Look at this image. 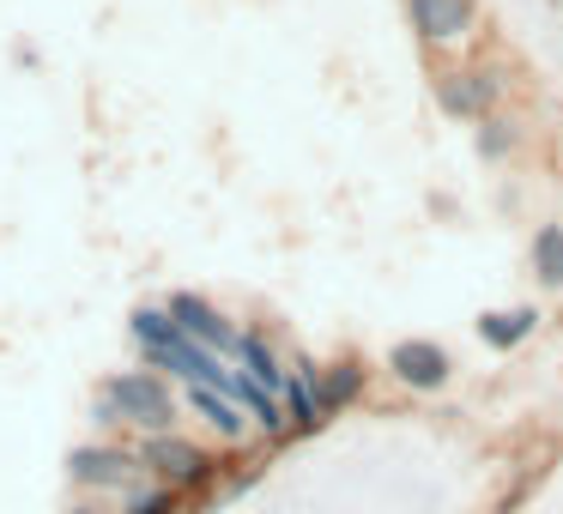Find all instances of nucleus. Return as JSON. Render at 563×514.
<instances>
[{"instance_id": "f257e3e1", "label": "nucleus", "mask_w": 563, "mask_h": 514, "mask_svg": "<svg viewBox=\"0 0 563 514\" xmlns=\"http://www.w3.org/2000/svg\"><path fill=\"white\" fill-rule=\"evenodd\" d=\"M91 424L103 436H115V429L164 436V429H176V393L158 369H115L98 388V400H91Z\"/></svg>"}, {"instance_id": "f03ea898", "label": "nucleus", "mask_w": 563, "mask_h": 514, "mask_svg": "<svg viewBox=\"0 0 563 514\" xmlns=\"http://www.w3.org/2000/svg\"><path fill=\"white\" fill-rule=\"evenodd\" d=\"M134 454H140V472L152 478V484H170V490H207L212 478H219V460H212L200 442H188V436H176V429H164V436H140L134 442Z\"/></svg>"}, {"instance_id": "7ed1b4c3", "label": "nucleus", "mask_w": 563, "mask_h": 514, "mask_svg": "<svg viewBox=\"0 0 563 514\" xmlns=\"http://www.w3.org/2000/svg\"><path fill=\"white\" fill-rule=\"evenodd\" d=\"M503 91H509V74L490 62H461V67H442L437 74V110L449 122H485L497 115Z\"/></svg>"}, {"instance_id": "20e7f679", "label": "nucleus", "mask_w": 563, "mask_h": 514, "mask_svg": "<svg viewBox=\"0 0 563 514\" xmlns=\"http://www.w3.org/2000/svg\"><path fill=\"white\" fill-rule=\"evenodd\" d=\"M67 484L79 496H110V490L128 496L134 484H146V472H140V454L128 442H79L67 454Z\"/></svg>"}, {"instance_id": "39448f33", "label": "nucleus", "mask_w": 563, "mask_h": 514, "mask_svg": "<svg viewBox=\"0 0 563 514\" xmlns=\"http://www.w3.org/2000/svg\"><path fill=\"white\" fill-rule=\"evenodd\" d=\"M164 309H170V321H176V327H183L195 345H207L212 357H224V364L236 357V339H243V327H236V321L224 315L219 303H207L200 291H176Z\"/></svg>"}, {"instance_id": "423d86ee", "label": "nucleus", "mask_w": 563, "mask_h": 514, "mask_svg": "<svg viewBox=\"0 0 563 514\" xmlns=\"http://www.w3.org/2000/svg\"><path fill=\"white\" fill-rule=\"evenodd\" d=\"M406 19L424 49H461L478 31V0H406Z\"/></svg>"}, {"instance_id": "0eeeda50", "label": "nucleus", "mask_w": 563, "mask_h": 514, "mask_svg": "<svg viewBox=\"0 0 563 514\" xmlns=\"http://www.w3.org/2000/svg\"><path fill=\"white\" fill-rule=\"evenodd\" d=\"M388 369H394V376H400L412 393H437L442 381H449L454 364H449V351H442L437 339H400V345L388 351Z\"/></svg>"}, {"instance_id": "6e6552de", "label": "nucleus", "mask_w": 563, "mask_h": 514, "mask_svg": "<svg viewBox=\"0 0 563 514\" xmlns=\"http://www.w3.org/2000/svg\"><path fill=\"white\" fill-rule=\"evenodd\" d=\"M279 400H285V417H291V436H316V429H328V417H321V364L316 357H297Z\"/></svg>"}, {"instance_id": "1a4fd4ad", "label": "nucleus", "mask_w": 563, "mask_h": 514, "mask_svg": "<svg viewBox=\"0 0 563 514\" xmlns=\"http://www.w3.org/2000/svg\"><path fill=\"white\" fill-rule=\"evenodd\" d=\"M183 405H188V412H195L219 442H249V429H255L243 405H236L231 393H219V388H188V393H183Z\"/></svg>"}, {"instance_id": "9d476101", "label": "nucleus", "mask_w": 563, "mask_h": 514, "mask_svg": "<svg viewBox=\"0 0 563 514\" xmlns=\"http://www.w3.org/2000/svg\"><path fill=\"white\" fill-rule=\"evenodd\" d=\"M236 369H243L255 388H267V393H285V381H291V364H285L279 351H273V339L267 333H255V327H243V339H236V357H231Z\"/></svg>"}, {"instance_id": "9b49d317", "label": "nucleus", "mask_w": 563, "mask_h": 514, "mask_svg": "<svg viewBox=\"0 0 563 514\" xmlns=\"http://www.w3.org/2000/svg\"><path fill=\"white\" fill-rule=\"evenodd\" d=\"M364 388H369V369L357 364V357H340V364H321V417H340V412H352L357 400H364Z\"/></svg>"}, {"instance_id": "f8f14e48", "label": "nucleus", "mask_w": 563, "mask_h": 514, "mask_svg": "<svg viewBox=\"0 0 563 514\" xmlns=\"http://www.w3.org/2000/svg\"><path fill=\"white\" fill-rule=\"evenodd\" d=\"M533 327H539V309H490V315H478V339L490 351H515Z\"/></svg>"}, {"instance_id": "ddd939ff", "label": "nucleus", "mask_w": 563, "mask_h": 514, "mask_svg": "<svg viewBox=\"0 0 563 514\" xmlns=\"http://www.w3.org/2000/svg\"><path fill=\"white\" fill-rule=\"evenodd\" d=\"M533 279L545 291H563V224H539L533 231Z\"/></svg>"}, {"instance_id": "4468645a", "label": "nucleus", "mask_w": 563, "mask_h": 514, "mask_svg": "<svg viewBox=\"0 0 563 514\" xmlns=\"http://www.w3.org/2000/svg\"><path fill=\"white\" fill-rule=\"evenodd\" d=\"M128 333H134L140 351H158V345H176V339H183V327L170 321V309H152V303H140L134 315H128Z\"/></svg>"}, {"instance_id": "2eb2a0df", "label": "nucleus", "mask_w": 563, "mask_h": 514, "mask_svg": "<svg viewBox=\"0 0 563 514\" xmlns=\"http://www.w3.org/2000/svg\"><path fill=\"white\" fill-rule=\"evenodd\" d=\"M521 146V115H485V122H478V158L485 164H503L509 158V152Z\"/></svg>"}, {"instance_id": "dca6fc26", "label": "nucleus", "mask_w": 563, "mask_h": 514, "mask_svg": "<svg viewBox=\"0 0 563 514\" xmlns=\"http://www.w3.org/2000/svg\"><path fill=\"white\" fill-rule=\"evenodd\" d=\"M115 514H188V496H183V490H170V484H152V478H146V484L128 490Z\"/></svg>"}, {"instance_id": "f3484780", "label": "nucleus", "mask_w": 563, "mask_h": 514, "mask_svg": "<svg viewBox=\"0 0 563 514\" xmlns=\"http://www.w3.org/2000/svg\"><path fill=\"white\" fill-rule=\"evenodd\" d=\"M62 514H115V509H110V496H74Z\"/></svg>"}]
</instances>
